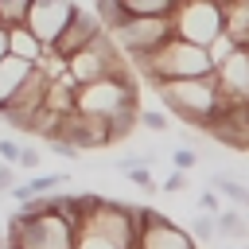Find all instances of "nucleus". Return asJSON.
Here are the masks:
<instances>
[{"label": "nucleus", "instance_id": "nucleus-34", "mask_svg": "<svg viewBox=\"0 0 249 249\" xmlns=\"http://www.w3.org/2000/svg\"><path fill=\"white\" fill-rule=\"evenodd\" d=\"M245 109H249V97H245Z\"/></svg>", "mask_w": 249, "mask_h": 249}, {"label": "nucleus", "instance_id": "nucleus-6", "mask_svg": "<svg viewBox=\"0 0 249 249\" xmlns=\"http://www.w3.org/2000/svg\"><path fill=\"white\" fill-rule=\"evenodd\" d=\"M109 35L124 58H136V54L156 51L171 35V16H124Z\"/></svg>", "mask_w": 249, "mask_h": 249}, {"label": "nucleus", "instance_id": "nucleus-30", "mask_svg": "<svg viewBox=\"0 0 249 249\" xmlns=\"http://www.w3.org/2000/svg\"><path fill=\"white\" fill-rule=\"evenodd\" d=\"M16 187V167L12 163H0V195H8Z\"/></svg>", "mask_w": 249, "mask_h": 249}, {"label": "nucleus", "instance_id": "nucleus-29", "mask_svg": "<svg viewBox=\"0 0 249 249\" xmlns=\"http://www.w3.org/2000/svg\"><path fill=\"white\" fill-rule=\"evenodd\" d=\"M183 187H187V171H175V167H171V175L163 179V191L175 195V191H183Z\"/></svg>", "mask_w": 249, "mask_h": 249}, {"label": "nucleus", "instance_id": "nucleus-13", "mask_svg": "<svg viewBox=\"0 0 249 249\" xmlns=\"http://www.w3.org/2000/svg\"><path fill=\"white\" fill-rule=\"evenodd\" d=\"M8 54L19 58V62H27V66H35L43 58V43L27 31V23H12L8 27Z\"/></svg>", "mask_w": 249, "mask_h": 249}, {"label": "nucleus", "instance_id": "nucleus-26", "mask_svg": "<svg viewBox=\"0 0 249 249\" xmlns=\"http://www.w3.org/2000/svg\"><path fill=\"white\" fill-rule=\"evenodd\" d=\"M16 156H19V140L16 136H0V163L16 167Z\"/></svg>", "mask_w": 249, "mask_h": 249}, {"label": "nucleus", "instance_id": "nucleus-1", "mask_svg": "<svg viewBox=\"0 0 249 249\" xmlns=\"http://www.w3.org/2000/svg\"><path fill=\"white\" fill-rule=\"evenodd\" d=\"M128 62L148 78V86H156V82H171V78H202V74L214 70L206 47L187 43V39H179V35H167L156 51L136 54V58H128Z\"/></svg>", "mask_w": 249, "mask_h": 249}, {"label": "nucleus", "instance_id": "nucleus-28", "mask_svg": "<svg viewBox=\"0 0 249 249\" xmlns=\"http://www.w3.org/2000/svg\"><path fill=\"white\" fill-rule=\"evenodd\" d=\"M47 144H51V152H54V156H62V160H78V148H74L70 140H62V136H58V140H47Z\"/></svg>", "mask_w": 249, "mask_h": 249}, {"label": "nucleus", "instance_id": "nucleus-18", "mask_svg": "<svg viewBox=\"0 0 249 249\" xmlns=\"http://www.w3.org/2000/svg\"><path fill=\"white\" fill-rule=\"evenodd\" d=\"M179 0H121L124 16H171Z\"/></svg>", "mask_w": 249, "mask_h": 249}, {"label": "nucleus", "instance_id": "nucleus-23", "mask_svg": "<svg viewBox=\"0 0 249 249\" xmlns=\"http://www.w3.org/2000/svg\"><path fill=\"white\" fill-rule=\"evenodd\" d=\"M171 167H175V171H191V167H198V152L187 148V144L175 148V152H171Z\"/></svg>", "mask_w": 249, "mask_h": 249}, {"label": "nucleus", "instance_id": "nucleus-10", "mask_svg": "<svg viewBox=\"0 0 249 249\" xmlns=\"http://www.w3.org/2000/svg\"><path fill=\"white\" fill-rule=\"evenodd\" d=\"M136 249H195V237L187 230H179L171 218H163L160 210L144 206V226H140Z\"/></svg>", "mask_w": 249, "mask_h": 249}, {"label": "nucleus", "instance_id": "nucleus-2", "mask_svg": "<svg viewBox=\"0 0 249 249\" xmlns=\"http://www.w3.org/2000/svg\"><path fill=\"white\" fill-rule=\"evenodd\" d=\"M156 93L163 101L167 113H175L183 124H191L195 132H202V124L226 105L214 82V70L202 78H171V82H156Z\"/></svg>", "mask_w": 249, "mask_h": 249}, {"label": "nucleus", "instance_id": "nucleus-33", "mask_svg": "<svg viewBox=\"0 0 249 249\" xmlns=\"http://www.w3.org/2000/svg\"><path fill=\"white\" fill-rule=\"evenodd\" d=\"M241 47H249V35H245V43H241Z\"/></svg>", "mask_w": 249, "mask_h": 249}, {"label": "nucleus", "instance_id": "nucleus-20", "mask_svg": "<svg viewBox=\"0 0 249 249\" xmlns=\"http://www.w3.org/2000/svg\"><path fill=\"white\" fill-rule=\"evenodd\" d=\"M233 47H237V43H233V39H230L226 31H218V35H214V39L206 43V54H210V62L218 66V62H222V58H226V54H230Z\"/></svg>", "mask_w": 249, "mask_h": 249}, {"label": "nucleus", "instance_id": "nucleus-16", "mask_svg": "<svg viewBox=\"0 0 249 249\" xmlns=\"http://www.w3.org/2000/svg\"><path fill=\"white\" fill-rule=\"evenodd\" d=\"M214 187H218V195H226L233 206H249V187H245L237 175H230V171H214Z\"/></svg>", "mask_w": 249, "mask_h": 249}, {"label": "nucleus", "instance_id": "nucleus-19", "mask_svg": "<svg viewBox=\"0 0 249 249\" xmlns=\"http://www.w3.org/2000/svg\"><path fill=\"white\" fill-rule=\"evenodd\" d=\"M27 4H31V0H0V23H4V27H12V23H23V16H27Z\"/></svg>", "mask_w": 249, "mask_h": 249}, {"label": "nucleus", "instance_id": "nucleus-21", "mask_svg": "<svg viewBox=\"0 0 249 249\" xmlns=\"http://www.w3.org/2000/svg\"><path fill=\"white\" fill-rule=\"evenodd\" d=\"M136 124H144L148 132H167V113H156V109H136Z\"/></svg>", "mask_w": 249, "mask_h": 249}, {"label": "nucleus", "instance_id": "nucleus-8", "mask_svg": "<svg viewBox=\"0 0 249 249\" xmlns=\"http://www.w3.org/2000/svg\"><path fill=\"white\" fill-rule=\"evenodd\" d=\"M214 82L226 105H245L249 97V47H233L218 66H214Z\"/></svg>", "mask_w": 249, "mask_h": 249}, {"label": "nucleus", "instance_id": "nucleus-4", "mask_svg": "<svg viewBox=\"0 0 249 249\" xmlns=\"http://www.w3.org/2000/svg\"><path fill=\"white\" fill-rule=\"evenodd\" d=\"M8 249H74V226L62 214H12L8 222Z\"/></svg>", "mask_w": 249, "mask_h": 249}, {"label": "nucleus", "instance_id": "nucleus-31", "mask_svg": "<svg viewBox=\"0 0 249 249\" xmlns=\"http://www.w3.org/2000/svg\"><path fill=\"white\" fill-rule=\"evenodd\" d=\"M198 206H202V214H218V191H202Z\"/></svg>", "mask_w": 249, "mask_h": 249}, {"label": "nucleus", "instance_id": "nucleus-17", "mask_svg": "<svg viewBox=\"0 0 249 249\" xmlns=\"http://www.w3.org/2000/svg\"><path fill=\"white\" fill-rule=\"evenodd\" d=\"M214 233H222V237H245L249 226H245L241 210L233 206V210H218V214H214Z\"/></svg>", "mask_w": 249, "mask_h": 249}, {"label": "nucleus", "instance_id": "nucleus-22", "mask_svg": "<svg viewBox=\"0 0 249 249\" xmlns=\"http://www.w3.org/2000/svg\"><path fill=\"white\" fill-rule=\"evenodd\" d=\"M39 163H43V152H39L35 144H19L16 167H23V171H39Z\"/></svg>", "mask_w": 249, "mask_h": 249}, {"label": "nucleus", "instance_id": "nucleus-12", "mask_svg": "<svg viewBox=\"0 0 249 249\" xmlns=\"http://www.w3.org/2000/svg\"><path fill=\"white\" fill-rule=\"evenodd\" d=\"M74 93H78V82L70 74H58V78H47V89H43V109L66 117L74 113Z\"/></svg>", "mask_w": 249, "mask_h": 249}, {"label": "nucleus", "instance_id": "nucleus-32", "mask_svg": "<svg viewBox=\"0 0 249 249\" xmlns=\"http://www.w3.org/2000/svg\"><path fill=\"white\" fill-rule=\"evenodd\" d=\"M4 54H8V27L0 23V58H4Z\"/></svg>", "mask_w": 249, "mask_h": 249}, {"label": "nucleus", "instance_id": "nucleus-25", "mask_svg": "<svg viewBox=\"0 0 249 249\" xmlns=\"http://www.w3.org/2000/svg\"><path fill=\"white\" fill-rule=\"evenodd\" d=\"M74 249H117V245H109L105 237H97V233H89V230H78V233H74Z\"/></svg>", "mask_w": 249, "mask_h": 249}, {"label": "nucleus", "instance_id": "nucleus-24", "mask_svg": "<svg viewBox=\"0 0 249 249\" xmlns=\"http://www.w3.org/2000/svg\"><path fill=\"white\" fill-rule=\"evenodd\" d=\"M191 237H195V241H210V237H214V214H198V218L191 222Z\"/></svg>", "mask_w": 249, "mask_h": 249}, {"label": "nucleus", "instance_id": "nucleus-7", "mask_svg": "<svg viewBox=\"0 0 249 249\" xmlns=\"http://www.w3.org/2000/svg\"><path fill=\"white\" fill-rule=\"evenodd\" d=\"M222 31V8L218 0H179L171 12V35L206 47Z\"/></svg>", "mask_w": 249, "mask_h": 249}, {"label": "nucleus", "instance_id": "nucleus-3", "mask_svg": "<svg viewBox=\"0 0 249 249\" xmlns=\"http://www.w3.org/2000/svg\"><path fill=\"white\" fill-rule=\"evenodd\" d=\"M136 82L132 74H113V78H97V82H86L78 86L74 93V113H86V117H117V113H128V109H140L136 105Z\"/></svg>", "mask_w": 249, "mask_h": 249}, {"label": "nucleus", "instance_id": "nucleus-5", "mask_svg": "<svg viewBox=\"0 0 249 249\" xmlns=\"http://www.w3.org/2000/svg\"><path fill=\"white\" fill-rule=\"evenodd\" d=\"M66 74H70L78 86H86V82H97V78L128 74V66H124V54L117 51L113 35H109V31H97L82 51H74V54L66 58Z\"/></svg>", "mask_w": 249, "mask_h": 249}, {"label": "nucleus", "instance_id": "nucleus-15", "mask_svg": "<svg viewBox=\"0 0 249 249\" xmlns=\"http://www.w3.org/2000/svg\"><path fill=\"white\" fill-rule=\"evenodd\" d=\"M54 187H66V175L62 171H47V175H31L23 187H12L8 195L16 198V202H23V198H35V195H54Z\"/></svg>", "mask_w": 249, "mask_h": 249}, {"label": "nucleus", "instance_id": "nucleus-11", "mask_svg": "<svg viewBox=\"0 0 249 249\" xmlns=\"http://www.w3.org/2000/svg\"><path fill=\"white\" fill-rule=\"evenodd\" d=\"M97 31H105L101 23H97V16L89 12V8H82V4H74V12H70V19H66V27L58 31V39L47 47V51H54L58 58H70L74 51H82Z\"/></svg>", "mask_w": 249, "mask_h": 249}, {"label": "nucleus", "instance_id": "nucleus-27", "mask_svg": "<svg viewBox=\"0 0 249 249\" xmlns=\"http://www.w3.org/2000/svg\"><path fill=\"white\" fill-rule=\"evenodd\" d=\"M124 175H128L136 187H144V191H156V183H152V171H148V167H128Z\"/></svg>", "mask_w": 249, "mask_h": 249}, {"label": "nucleus", "instance_id": "nucleus-9", "mask_svg": "<svg viewBox=\"0 0 249 249\" xmlns=\"http://www.w3.org/2000/svg\"><path fill=\"white\" fill-rule=\"evenodd\" d=\"M70 12H74V0H31L23 23H27V31H31L43 47H51V43L58 39V31L66 27Z\"/></svg>", "mask_w": 249, "mask_h": 249}, {"label": "nucleus", "instance_id": "nucleus-14", "mask_svg": "<svg viewBox=\"0 0 249 249\" xmlns=\"http://www.w3.org/2000/svg\"><path fill=\"white\" fill-rule=\"evenodd\" d=\"M222 8V31L241 47L249 35V0H218Z\"/></svg>", "mask_w": 249, "mask_h": 249}]
</instances>
